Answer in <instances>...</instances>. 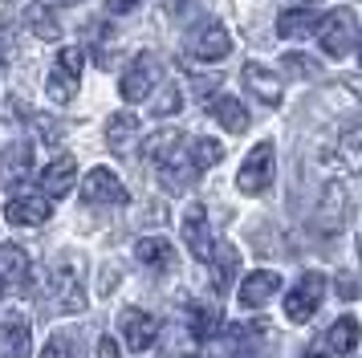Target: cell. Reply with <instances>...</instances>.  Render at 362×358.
<instances>
[{"label": "cell", "mask_w": 362, "mask_h": 358, "mask_svg": "<svg viewBox=\"0 0 362 358\" xmlns=\"http://www.w3.org/2000/svg\"><path fill=\"white\" fill-rule=\"evenodd\" d=\"M98 350H102V358H118V346H115L110 338H102V346H98Z\"/></svg>", "instance_id": "36"}, {"label": "cell", "mask_w": 362, "mask_h": 358, "mask_svg": "<svg viewBox=\"0 0 362 358\" xmlns=\"http://www.w3.org/2000/svg\"><path fill=\"white\" fill-rule=\"evenodd\" d=\"M29 175H33V143L29 139H17V143H8L0 151V183L21 187Z\"/></svg>", "instance_id": "8"}, {"label": "cell", "mask_w": 362, "mask_h": 358, "mask_svg": "<svg viewBox=\"0 0 362 358\" xmlns=\"http://www.w3.org/2000/svg\"><path fill=\"white\" fill-rule=\"evenodd\" d=\"M277 293H281V273H273V269H257V273H248L245 281H240V306L245 309H261V306H269Z\"/></svg>", "instance_id": "10"}, {"label": "cell", "mask_w": 362, "mask_h": 358, "mask_svg": "<svg viewBox=\"0 0 362 358\" xmlns=\"http://www.w3.org/2000/svg\"><path fill=\"white\" fill-rule=\"evenodd\" d=\"M134 139H139V118H134L131 110H118V114L106 118V146H110V151L127 155L134 146Z\"/></svg>", "instance_id": "18"}, {"label": "cell", "mask_w": 362, "mask_h": 358, "mask_svg": "<svg viewBox=\"0 0 362 358\" xmlns=\"http://www.w3.org/2000/svg\"><path fill=\"white\" fill-rule=\"evenodd\" d=\"M49 285H53V297L66 313H82L90 306L86 297V265L78 257H57L49 269Z\"/></svg>", "instance_id": "1"}, {"label": "cell", "mask_w": 362, "mask_h": 358, "mask_svg": "<svg viewBox=\"0 0 362 358\" xmlns=\"http://www.w3.org/2000/svg\"><path fill=\"white\" fill-rule=\"evenodd\" d=\"M358 338H362L358 334V318H350V313L338 318V322L326 330V346L334 350V354H350V350L358 346Z\"/></svg>", "instance_id": "24"}, {"label": "cell", "mask_w": 362, "mask_h": 358, "mask_svg": "<svg viewBox=\"0 0 362 358\" xmlns=\"http://www.w3.org/2000/svg\"><path fill=\"white\" fill-rule=\"evenodd\" d=\"M322 297H326V277L322 273H305L293 289H289V297H285V313H289V322H310L313 313L322 309Z\"/></svg>", "instance_id": "4"}, {"label": "cell", "mask_w": 362, "mask_h": 358, "mask_svg": "<svg viewBox=\"0 0 362 358\" xmlns=\"http://www.w3.org/2000/svg\"><path fill=\"white\" fill-rule=\"evenodd\" d=\"M45 90H49L53 102H74V94H78V74H66V69H57V65H53Z\"/></svg>", "instance_id": "28"}, {"label": "cell", "mask_w": 362, "mask_h": 358, "mask_svg": "<svg viewBox=\"0 0 362 358\" xmlns=\"http://www.w3.org/2000/svg\"><path fill=\"white\" fill-rule=\"evenodd\" d=\"M29 281V253L17 244H0V285H25Z\"/></svg>", "instance_id": "20"}, {"label": "cell", "mask_w": 362, "mask_h": 358, "mask_svg": "<svg viewBox=\"0 0 362 358\" xmlns=\"http://www.w3.org/2000/svg\"><path fill=\"white\" fill-rule=\"evenodd\" d=\"M183 146V130H159V134H151L147 143H143V155H147L151 163H155V167H159V163L163 159H171V155H175V151H180Z\"/></svg>", "instance_id": "25"}, {"label": "cell", "mask_w": 362, "mask_h": 358, "mask_svg": "<svg viewBox=\"0 0 362 358\" xmlns=\"http://www.w3.org/2000/svg\"><path fill=\"white\" fill-rule=\"evenodd\" d=\"M33 127L41 130V139H45V143H62V127L53 122L49 114H37V118H33Z\"/></svg>", "instance_id": "33"}, {"label": "cell", "mask_w": 362, "mask_h": 358, "mask_svg": "<svg viewBox=\"0 0 362 358\" xmlns=\"http://www.w3.org/2000/svg\"><path fill=\"white\" fill-rule=\"evenodd\" d=\"M338 163H342L350 175H362V127L342 134V143H338Z\"/></svg>", "instance_id": "26"}, {"label": "cell", "mask_w": 362, "mask_h": 358, "mask_svg": "<svg viewBox=\"0 0 362 358\" xmlns=\"http://www.w3.org/2000/svg\"><path fill=\"white\" fill-rule=\"evenodd\" d=\"M25 29L41 37V41H62V21H57L49 4H29L25 8Z\"/></svg>", "instance_id": "21"}, {"label": "cell", "mask_w": 362, "mask_h": 358, "mask_svg": "<svg viewBox=\"0 0 362 358\" xmlns=\"http://www.w3.org/2000/svg\"><path fill=\"white\" fill-rule=\"evenodd\" d=\"M187 49H192V57H199V62H224V57L232 53V37H228L224 25L208 21V25H199V29L192 33Z\"/></svg>", "instance_id": "7"}, {"label": "cell", "mask_w": 362, "mask_h": 358, "mask_svg": "<svg viewBox=\"0 0 362 358\" xmlns=\"http://www.w3.org/2000/svg\"><path fill=\"white\" fill-rule=\"evenodd\" d=\"M228 358H252V354H240V350H236V354H228Z\"/></svg>", "instance_id": "38"}, {"label": "cell", "mask_w": 362, "mask_h": 358, "mask_svg": "<svg viewBox=\"0 0 362 358\" xmlns=\"http://www.w3.org/2000/svg\"><path fill=\"white\" fill-rule=\"evenodd\" d=\"M187 155H192V163H196V171H204V167H216V163H220L224 146L216 143V139H196V143L187 146Z\"/></svg>", "instance_id": "29"}, {"label": "cell", "mask_w": 362, "mask_h": 358, "mask_svg": "<svg viewBox=\"0 0 362 358\" xmlns=\"http://www.w3.org/2000/svg\"><path fill=\"white\" fill-rule=\"evenodd\" d=\"M305 358H326V354H305Z\"/></svg>", "instance_id": "41"}, {"label": "cell", "mask_w": 362, "mask_h": 358, "mask_svg": "<svg viewBox=\"0 0 362 358\" xmlns=\"http://www.w3.org/2000/svg\"><path fill=\"white\" fill-rule=\"evenodd\" d=\"M159 78H163L159 57H155V53H139V57H131L127 74L118 81V94L127 98V102H143V98H151L159 90Z\"/></svg>", "instance_id": "2"}, {"label": "cell", "mask_w": 362, "mask_h": 358, "mask_svg": "<svg viewBox=\"0 0 362 358\" xmlns=\"http://www.w3.org/2000/svg\"><path fill=\"white\" fill-rule=\"evenodd\" d=\"M183 241H187V248L196 253L199 260L212 257V228H208V212H204V204H192V208L183 212Z\"/></svg>", "instance_id": "11"}, {"label": "cell", "mask_w": 362, "mask_h": 358, "mask_svg": "<svg viewBox=\"0 0 362 358\" xmlns=\"http://www.w3.org/2000/svg\"><path fill=\"white\" fill-rule=\"evenodd\" d=\"M74 183H78V163L74 155H62V159H53L45 171H41V187H45V200H62V195L74 192Z\"/></svg>", "instance_id": "13"}, {"label": "cell", "mask_w": 362, "mask_h": 358, "mask_svg": "<svg viewBox=\"0 0 362 358\" xmlns=\"http://www.w3.org/2000/svg\"><path fill=\"white\" fill-rule=\"evenodd\" d=\"M273 171H277V151L273 143H257L248 151V159L236 171V187L245 195H261L264 187H273Z\"/></svg>", "instance_id": "3"}, {"label": "cell", "mask_w": 362, "mask_h": 358, "mask_svg": "<svg viewBox=\"0 0 362 358\" xmlns=\"http://www.w3.org/2000/svg\"><path fill=\"white\" fill-rule=\"evenodd\" d=\"M224 325H220V309L216 306H196L192 309V334H196L199 342H208V338H216Z\"/></svg>", "instance_id": "27"}, {"label": "cell", "mask_w": 362, "mask_h": 358, "mask_svg": "<svg viewBox=\"0 0 362 358\" xmlns=\"http://www.w3.org/2000/svg\"><path fill=\"white\" fill-rule=\"evenodd\" d=\"M33 350V334H29V325L25 318H4L0 322V358H29Z\"/></svg>", "instance_id": "15"}, {"label": "cell", "mask_w": 362, "mask_h": 358, "mask_svg": "<svg viewBox=\"0 0 362 358\" xmlns=\"http://www.w3.org/2000/svg\"><path fill=\"white\" fill-rule=\"evenodd\" d=\"M118 330H122V342L131 346L134 354H143L155 346L159 338V322L151 318L147 309H122V318H118Z\"/></svg>", "instance_id": "6"}, {"label": "cell", "mask_w": 362, "mask_h": 358, "mask_svg": "<svg viewBox=\"0 0 362 358\" xmlns=\"http://www.w3.org/2000/svg\"><path fill=\"white\" fill-rule=\"evenodd\" d=\"M317 41L329 57H342L346 49L354 45V13L350 8H334V13L317 25Z\"/></svg>", "instance_id": "5"}, {"label": "cell", "mask_w": 362, "mask_h": 358, "mask_svg": "<svg viewBox=\"0 0 362 358\" xmlns=\"http://www.w3.org/2000/svg\"><path fill=\"white\" fill-rule=\"evenodd\" d=\"M208 269H212V285L216 293H228L236 273H240V253L232 248V244H216L212 257H208Z\"/></svg>", "instance_id": "16"}, {"label": "cell", "mask_w": 362, "mask_h": 358, "mask_svg": "<svg viewBox=\"0 0 362 358\" xmlns=\"http://www.w3.org/2000/svg\"><path fill=\"white\" fill-rule=\"evenodd\" d=\"M216 86H220V78H196V94L204 98V102H208V98H212V90Z\"/></svg>", "instance_id": "34"}, {"label": "cell", "mask_w": 362, "mask_h": 358, "mask_svg": "<svg viewBox=\"0 0 362 358\" xmlns=\"http://www.w3.org/2000/svg\"><path fill=\"white\" fill-rule=\"evenodd\" d=\"M4 220L17 228H37L49 220V200L45 195H13L4 204Z\"/></svg>", "instance_id": "12"}, {"label": "cell", "mask_w": 362, "mask_h": 358, "mask_svg": "<svg viewBox=\"0 0 362 358\" xmlns=\"http://www.w3.org/2000/svg\"><path fill=\"white\" fill-rule=\"evenodd\" d=\"M183 106V94H180V86H163V94L155 98V102H151V110L159 114V118H171V114L180 110Z\"/></svg>", "instance_id": "31"}, {"label": "cell", "mask_w": 362, "mask_h": 358, "mask_svg": "<svg viewBox=\"0 0 362 358\" xmlns=\"http://www.w3.org/2000/svg\"><path fill=\"white\" fill-rule=\"evenodd\" d=\"M245 86L252 90V98H261L264 106H281V81L273 69H264L261 62L245 65Z\"/></svg>", "instance_id": "17"}, {"label": "cell", "mask_w": 362, "mask_h": 358, "mask_svg": "<svg viewBox=\"0 0 362 358\" xmlns=\"http://www.w3.org/2000/svg\"><path fill=\"white\" fill-rule=\"evenodd\" d=\"M8 57H13V45H8V37L0 33V62H8Z\"/></svg>", "instance_id": "37"}, {"label": "cell", "mask_w": 362, "mask_h": 358, "mask_svg": "<svg viewBox=\"0 0 362 358\" xmlns=\"http://www.w3.org/2000/svg\"><path fill=\"white\" fill-rule=\"evenodd\" d=\"M285 69H289V74H297V78H313V74H317V65L305 62L301 53H285Z\"/></svg>", "instance_id": "32"}, {"label": "cell", "mask_w": 362, "mask_h": 358, "mask_svg": "<svg viewBox=\"0 0 362 358\" xmlns=\"http://www.w3.org/2000/svg\"><path fill=\"white\" fill-rule=\"evenodd\" d=\"M317 21H322V16L313 13V8H289V13L277 16V37H285V41L310 37V33L317 29Z\"/></svg>", "instance_id": "22"}, {"label": "cell", "mask_w": 362, "mask_h": 358, "mask_svg": "<svg viewBox=\"0 0 362 358\" xmlns=\"http://www.w3.org/2000/svg\"><path fill=\"white\" fill-rule=\"evenodd\" d=\"M134 257H139V265H147L155 273H167V269L175 265V248H171V241H163V236H143V241L134 244Z\"/></svg>", "instance_id": "19"}, {"label": "cell", "mask_w": 362, "mask_h": 358, "mask_svg": "<svg viewBox=\"0 0 362 358\" xmlns=\"http://www.w3.org/2000/svg\"><path fill=\"white\" fill-rule=\"evenodd\" d=\"M212 118L228 130V134H245V130H248V110L236 102V98H228V94L212 102Z\"/></svg>", "instance_id": "23"}, {"label": "cell", "mask_w": 362, "mask_h": 358, "mask_svg": "<svg viewBox=\"0 0 362 358\" xmlns=\"http://www.w3.org/2000/svg\"><path fill=\"white\" fill-rule=\"evenodd\" d=\"M139 0H106V13H134Z\"/></svg>", "instance_id": "35"}, {"label": "cell", "mask_w": 362, "mask_h": 358, "mask_svg": "<svg viewBox=\"0 0 362 358\" xmlns=\"http://www.w3.org/2000/svg\"><path fill=\"white\" fill-rule=\"evenodd\" d=\"M82 200L86 204H127V187L110 167H94L82 179Z\"/></svg>", "instance_id": "9"}, {"label": "cell", "mask_w": 362, "mask_h": 358, "mask_svg": "<svg viewBox=\"0 0 362 358\" xmlns=\"http://www.w3.org/2000/svg\"><path fill=\"white\" fill-rule=\"evenodd\" d=\"M41 358H78V338L74 334H53L49 346L41 350Z\"/></svg>", "instance_id": "30"}, {"label": "cell", "mask_w": 362, "mask_h": 358, "mask_svg": "<svg viewBox=\"0 0 362 358\" xmlns=\"http://www.w3.org/2000/svg\"><path fill=\"white\" fill-rule=\"evenodd\" d=\"M317 228H322V236H334L338 228L346 224V192L342 183H329L326 192H322V204H317Z\"/></svg>", "instance_id": "14"}, {"label": "cell", "mask_w": 362, "mask_h": 358, "mask_svg": "<svg viewBox=\"0 0 362 358\" xmlns=\"http://www.w3.org/2000/svg\"><path fill=\"white\" fill-rule=\"evenodd\" d=\"M358 65H362V37H358Z\"/></svg>", "instance_id": "39"}, {"label": "cell", "mask_w": 362, "mask_h": 358, "mask_svg": "<svg viewBox=\"0 0 362 358\" xmlns=\"http://www.w3.org/2000/svg\"><path fill=\"white\" fill-rule=\"evenodd\" d=\"M62 4H82V0H62Z\"/></svg>", "instance_id": "40"}]
</instances>
